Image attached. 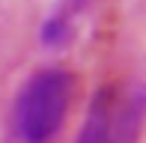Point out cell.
I'll return each instance as SVG.
<instances>
[{"label": "cell", "mask_w": 146, "mask_h": 143, "mask_svg": "<svg viewBox=\"0 0 146 143\" xmlns=\"http://www.w3.org/2000/svg\"><path fill=\"white\" fill-rule=\"evenodd\" d=\"M146 113V93L140 87H104L96 93L75 143H134Z\"/></svg>", "instance_id": "cell-2"}, {"label": "cell", "mask_w": 146, "mask_h": 143, "mask_svg": "<svg viewBox=\"0 0 146 143\" xmlns=\"http://www.w3.org/2000/svg\"><path fill=\"white\" fill-rule=\"evenodd\" d=\"M75 77L63 69L36 72L12 105V134L18 143H48L63 128Z\"/></svg>", "instance_id": "cell-1"}]
</instances>
